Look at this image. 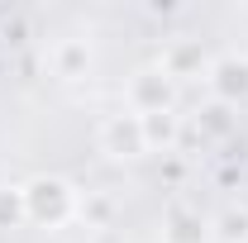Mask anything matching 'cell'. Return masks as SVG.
<instances>
[{"instance_id":"13","label":"cell","mask_w":248,"mask_h":243,"mask_svg":"<svg viewBox=\"0 0 248 243\" xmlns=\"http://www.w3.org/2000/svg\"><path fill=\"white\" fill-rule=\"evenodd\" d=\"M177 10H182L177 0H153V5H148V15H177Z\"/></svg>"},{"instance_id":"11","label":"cell","mask_w":248,"mask_h":243,"mask_svg":"<svg viewBox=\"0 0 248 243\" xmlns=\"http://www.w3.org/2000/svg\"><path fill=\"white\" fill-rule=\"evenodd\" d=\"M29 224L24 214V186H0V229H19Z\"/></svg>"},{"instance_id":"2","label":"cell","mask_w":248,"mask_h":243,"mask_svg":"<svg viewBox=\"0 0 248 243\" xmlns=\"http://www.w3.org/2000/svg\"><path fill=\"white\" fill-rule=\"evenodd\" d=\"M95 148L105 152L110 162H139L148 157V134H143V115L120 110V115H105L95 129Z\"/></svg>"},{"instance_id":"9","label":"cell","mask_w":248,"mask_h":243,"mask_svg":"<svg viewBox=\"0 0 248 243\" xmlns=\"http://www.w3.org/2000/svg\"><path fill=\"white\" fill-rule=\"evenodd\" d=\"M143 134H148V152H172L182 138V115L167 110V115H143Z\"/></svg>"},{"instance_id":"8","label":"cell","mask_w":248,"mask_h":243,"mask_svg":"<svg viewBox=\"0 0 248 243\" xmlns=\"http://www.w3.org/2000/svg\"><path fill=\"white\" fill-rule=\"evenodd\" d=\"M196 134H201L205 143L229 138V134H234V110H229V105H219V100H205V105L196 110Z\"/></svg>"},{"instance_id":"4","label":"cell","mask_w":248,"mask_h":243,"mask_svg":"<svg viewBox=\"0 0 248 243\" xmlns=\"http://www.w3.org/2000/svg\"><path fill=\"white\" fill-rule=\"evenodd\" d=\"M205 86H210V100L219 105H244L248 100V58L244 53H224V58L210 62V72H205Z\"/></svg>"},{"instance_id":"12","label":"cell","mask_w":248,"mask_h":243,"mask_svg":"<svg viewBox=\"0 0 248 243\" xmlns=\"http://www.w3.org/2000/svg\"><path fill=\"white\" fill-rule=\"evenodd\" d=\"M110 214H115V205H110L105 196H86V200H81V214H77V219H86V224H105Z\"/></svg>"},{"instance_id":"10","label":"cell","mask_w":248,"mask_h":243,"mask_svg":"<svg viewBox=\"0 0 248 243\" xmlns=\"http://www.w3.org/2000/svg\"><path fill=\"white\" fill-rule=\"evenodd\" d=\"M210 239L219 243H248V210L244 205H229L210 219Z\"/></svg>"},{"instance_id":"7","label":"cell","mask_w":248,"mask_h":243,"mask_svg":"<svg viewBox=\"0 0 248 243\" xmlns=\"http://www.w3.org/2000/svg\"><path fill=\"white\" fill-rule=\"evenodd\" d=\"M162 72H167L172 81H186V76H201V81H205V72H210V58L201 53V43H191V38H177V43L162 53Z\"/></svg>"},{"instance_id":"3","label":"cell","mask_w":248,"mask_h":243,"mask_svg":"<svg viewBox=\"0 0 248 243\" xmlns=\"http://www.w3.org/2000/svg\"><path fill=\"white\" fill-rule=\"evenodd\" d=\"M124 100H129L134 115H167V110H177V81L162 72V62L157 67H143V72L129 76Z\"/></svg>"},{"instance_id":"1","label":"cell","mask_w":248,"mask_h":243,"mask_svg":"<svg viewBox=\"0 0 248 243\" xmlns=\"http://www.w3.org/2000/svg\"><path fill=\"white\" fill-rule=\"evenodd\" d=\"M24 214H29V224H38V229H62V224H72L81 214V196H77L72 182L43 172V177L24 182Z\"/></svg>"},{"instance_id":"6","label":"cell","mask_w":248,"mask_h":243,"mask_svg":"<svg viewBox=\"0 0 248 243\" xmlns=\"http://www.w3.org/2000/svg\"><path fill=\"white\" fill-rule=\"evenodd\" d=\"M162 243H210V219L191 205H172L162 219Z\"/></svg>"},{"instance_id":"5","label":"cell","mask_w":248,"mask_h":243,"mask_svg":"<svg viewBox=\"0 0 248 243\" xmlns=\"http://www.w3.org/2000/svg\"><path fill=\"white\" fill-rule=\"evenodd\" d=\"M91 38H77V33H67V38H58L53 48H48V72L58 76V81H81L86 72H91Z\"/></svg>"}]
</instances>
